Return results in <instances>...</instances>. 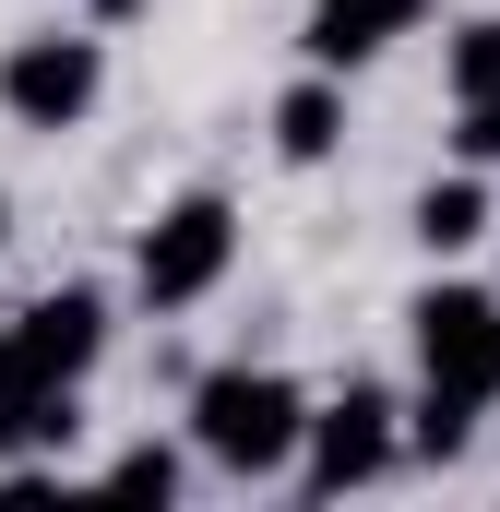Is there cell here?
<instances>
[{
    "mask_svg": "<svg viewBox=\"0 0 500 512\" xmlns=\"http://www.w3.org/2000/svg\"><path fill=\"white\" fill-rule=\"evenodd\" d=\"M489 227H500V203H489V167H465V155H453L441 179H417V203H405V239H417L429 262H465L477 239H489Z\"/></svg>",
    "mask_w": 500,
    "mask_h": 512,
    "instance_id": "9",
    "label": "cell"
},
{
    "mask_svg": "<svg viewBox=\"0 0 500 512\" xmlns=\"http://www.w3.org/2000/svg\"><path fill=\"white\" fill-rule=\"evenodd\" d=\"M441 0H310V24H298V60H322V72H370V60H393L417 24H429Z\"/></svg>",
    "mask_w": 500,
    "mask_h": 512,
    "instance_id": "7",
    "label": "cell"
},
{
    "mask_svg": "<svg viewBox=\"0 0 500 512\" xmlns=\"http://www.w3.org/2000/svg\"><path fill=\"white\" fill-rule=\"evenodd\" d=\"M179 429H191V453H203L215 477H239V489H274V477H298L310 393L286 382V370H262V358H227V370H203V382H191Z\"/></svg>",
    "mask_w": 500,
    "mask_h": 512,
    "instance_id": "1",
    "label": "cell"
},
{
    "mask_svg": "<svg viewBox=\"0 0 500 512\" xmlns=\"http://www.w3.org/2000/svg\"><path fill=\"white\" fill-rule=\"evenodd\" d=\"M227 274H239V203L227 191H179V203L143 215V239H131V298L143 310H203Z\"/></svg>",
    "mask_w": 500,
    "mask_h": 512,
    "instance_id": "3",
    "label": "cell"
},
{
    "mask_svg": "<svg viewBox=\"0 0 500 512\" xmlns=\"http://www.w3.org/2000/svg\"><path fill=\"white\" fill-rule=\"evenodd\" d=\"M405 346H417V382H465L500 405V286L477 274H429L405 298Z\"/></svg>",
    "mask_w": 500,
    "mask_h": 512,
    "instance_id": "5",
    "label": "cell"
},
{
    "mask_svg": "<svg viewBox=\"0 0 500 512\" xmlns=\"http://www.w3.org/2000/svg\"><path fill=\"white\" fill-rule=\"evenodd\" d=\"M274 167H298V179H310V167H334V155H346V72H322V60H310V72H298V84H286V96H274Z\"/></svg>",
    "mask_w": 500,
    "mask_h": 512,
    "instance_id": "10",
    "label": "cell"
},
{
    "mask_svg": "<svg viewBox=\"0 0 500 512\" xmlns=\"http://www.w3.org/2000/svg\"><path fill=\"white\" fill-rule=\"evenodd\" d=\"M453 155H465V167H500V96L453 108Z\"/></svg>",
    "mask_w": 500,
    "mask_h": 512,
    "instance_id": "14",
    "label": "cell"
},
{
    "mask_svg": "<svg viewBox=\"0 0 500 512\" xmlns=\"http://www.w3.org/2000/svg\"><path fill=\"white\" fill-rule=\"evenodd\" d=\"M96 108H108V24H36V36L0 48V120L12 131L60 143V131H84Z\"/></svg>",
    "mask_w": 500,
    "mask_h": 512,
    "instance_id": "2",
    "label": "cell"
},
{
    "mask_svg": "<svg viewBox=\"0 0 500 512\" xmlns=\"http://www.w3.org/2000/svg\"><path fill=\"white\" fill-rule=\"evenodd\" d=\"M0 251H12V191H0Z\"/></svg>",
    "mask_w": 500,
    "mask_h": 512,
    "instance_id": "16",
    "label": "cell"
},
{
    "mask_svg": "<svg viewBox=\"0 0 500 512\" xmlns=\"http://www.w3.org/2000/svg\"><path fill=\"white\" fill-rule=\"evenodd\" d=\"M477 429H489V393L417 382V405H405V453H417V465H465V453H477Z\"/></svg>",
    "mask_w": 500,
    "mask_h": 512,
    "instance_id": "11",
    "label": "cell"
},
{
    "mask_svg": "<svg viewBox=\"0 0 500 512\" xmlns=\"http://www.w3.org/2000/svg\"><path fill=\"white\" fill-rule=\"evenodd\" d=\"M477 96H500V12H477L453 36V108H477Z\"/></svg>",
    "mask_w": 500,
    "mask_h": 512,
    "instance_id": "13",
    "label": "cell"
},
{
    "mask_svg": "<svg viewBox=\"0 0 500 512\" xmlns=\"http://www.w3.org/2000/svg\"><path fill=\"white\" fill-rule=\"evenodd\" d=\"M84 441V382H48V370H24L12 346H0V465H60Z\"/></svg>",
    "mask_w": 500,
    "mask_h": 512,
    "instance_id": "8",
    "label": "cell"
},
{
    "mask_svg": "<svg viewBox=\"0 0 500 512\" xmlns=\"http://www.w3.org/2000/svg\"><path fill=\"white\" fill-rule=\"evenodd\" d=\"M96 489H108V501H179V489H191V453H179V441H120V453H108V465H96Z\"/></svg>",
    "mask_w": 500,
    "mask_h": 512,
    "instance_id": "12",
    "label": "cell"
},
{
    "mask_svg": "<svg viewBox=\"0 0 500 512\" xmlns=\"http://www.w3.org/2000/svg\"><path fill=\"white\" fill-rule=\"evenodd\" d=\"M131 12H143V0H84V24H108V36H120Z\"/></svg>",
    "mask_w": 500,
    "mask_h": 512,
    "instance_id": "15",
    "label": "cell"
},
{
    "mask_svg": "<svg viewBox=\"0 0 500 512\" xmlns=\"http://www.w3.org/2000/svg\"><path fill=\"white\" fill-rule=\"evenodd\" d=\"M405 465V405L381 382H346L310 405V441H298V489L310 501H346V489H381Z\"/></svg>",
    "mask_w": 500,
    "mask_h": 512,
    "instance_id": "4",
    "label": "cell"
},
{
    "mask_svg": "<svg viewBox=\"0 0 500 512\" xmlns=\"http://www.w3.org/2000/svg\"><path fill=\"white\" fill-rule=\"evenodd\" d=\"M108 286L96 274H60V286H36V298H12L0 310V346L24 358V370H48V382H96L108 370Z\"/></svg>",
    "mask_w": 500,
    "mask_h": 512,
    "instance_id": "6",
    "label": "cell"
}]
</instances>
